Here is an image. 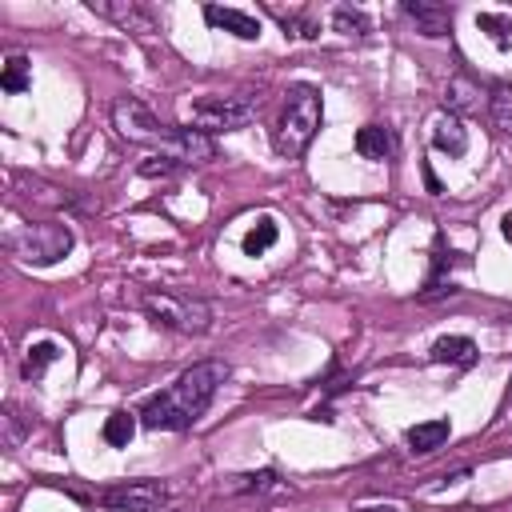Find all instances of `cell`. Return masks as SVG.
Masks as SVG:
<instances>
[{
  "label": "cell",
  "instance_id": "2e32d148",
  "mask_svg": "<svg viewBox=\"0 0 512 512\" xmlns=\"http://www.w3.org/2000/svg\"><path fill=\"white\" fill-rule=\"evenodd\" d=\"M52 360H60V344H56V340H40V344H32V348L24 352V360H20V376H24V380H40L44 368H48Z\"/></svg>",
  "mask_w": 512,
  "mask_h": 512
},
{
  "label": "cell",
  "instance_id": "44dd1931",
  "mask_svg": "<svg viewBox=\"0 0 512 512\" xmlns=\"http://www.w3.org/2000/svg\"><path fill=\"white\" fill-rule=\"evenodd\" d=\"M332 28H336V32H344V36H364V32L372 28V20H368L360 8L340 4V8H332Z\"/></svg>",
  "mask_w": 512,
  "mask_h": 512
},
{
  "label": "cell",
  "instance_id": "ba28073f",
  "mask_svg": "<svg viewBox=\"0 0 512 512\" xmlns=\"http://www.w3.org/2000/svg\"><path fill=\"white\" fill-rule=\"evenodd\" d=\"M400 12L416 24V32H420V36L440 40V36H448V32H452V8H448V4H440V0H404V4H400Z\"/></svg>",
  "mask_w": 512,
  "mask_h": 512
},
{
  "label": "cell",
  "instance_id": "4fadbf2b",
  "mask_svg": "<svg viewBox=\"0 0 512 512\" xmlns=\"http://www.w3.org/2000/svg\"><path fill=\"white\" fill-rule=\"evenodd\" d=\"M356 152H360L364 160H388V156L396 152V136H392L384 124H364V128L356 132Z\"/></svg>",
  "mask_w": 512,
  "mask_h": 512
},
{
  "label": "cell",
  "instance_id": "d6986e66",
  "mask_svg": "<svg viewBox=\"0 0 512 512\" xmlns=\"http://www.w3.org/2000/svg\"><path fill=\"white\" fill-rule=\"evenodd\" d=\"M476 28L488 32V40L504 52L512 48V16H500V12H476Z\"/></svg>",
  "mask_w": 512,
  "mask_h": 512
},
{
  "label": "cell",
  "instance_id": "603a6c76",
  "mask_svg": "<svg viewBox=\"0 0 512 512\" xmlns=\"http://www.w3.org/2000/svg\"><path fill=\"white\" fill-rule=\"evenodd\" d=\"M272 12H276V20H280L284 28H296L304 40L320 36V28H316V20H312V16H304V12H284V8H272Z\"/></svg>",
  "mask_w": 512,
  "mask_h": 512
},
{
  "label": "cell",
  "instance_id": "7a4b0ae2",
  "mask_svg": "<svg viewBox=\"0 0 512 512\" xmlns=\"http://www.w3.org/2000/svg\"><path fill=\"white\" fill-rule=\"evenodd\" d=\"M112 124L128 144H144L160 156H172L176 164H208L216 156V144L196 128H172L164 124L148 104L136 96H120L112 104Z\"/></svg>",
  "mask_w": 512,
  "mask_h": 512
},
{
  "label": "cell",
  "instance_id": "e0dca14e",
  "mask_svg": "<svg viewBox=\"0 0 512 512\" xmlns=\"http://www.w3.org/2000/svg\"><path fill=\"white\" fill-rule=\"evenodd\" d=\"M488 116L504 136H512V84H492L488 88Z\"/></svg>",
  "mask_w": 512,
  "mask_h": 512
},
{
  "label": "cell",
  "instance_id": "484cf974",
  "mask_svg": "<svg viewBox=\"0 0 512 512\" xmlns=\"http://www.w3.org/2000/svg\"><path fill=\"white\" fill-rule=\"evenodd\" d=\"M424 184H428V192H432V196L440 192V180H436V172H432L428 164H424Z\"/></svg>",
  "mask_w": 512,
  "mask_h": 512
},
{
  "label": "cell",
  "instance_id": "4316f807",
  "mask_svg": "<svg viewBox=\"0 0 512 512\" xmlns=\"http://www.w3.org/2000/svg\"><path fill=\"white\" fill-rule=\"evenodd\" d=\"M500 232H504V240L512 244V212H504V220H500Z\"/></svg>",
  "mask_w": 512,
  "mask_h": 512
},
{
  "label": "cell",
  "instance_id": "52a82bcc",
  "mask_svg": "<svg viewBox=\"0 0 512 512\" xmlns=\"http://www.w3.org/2000/svg\"><path fill=\"white\" fill-rule=\"evenodd\" d=\"M100 500L112 512H160L164 500H168V488L160 480H132V484H120V488H108Z\"/></svg>",
  "mask_w": 512,
  "mask_h": 512
},
{
  "label": "cell",
  "instance_id": "ac0fdd59",
  "mask_svg": "<svg viewBox=\"0 0 512 512\" xmlns=\"http://www.w3.org/2000/svg\"><path fill=\"white\" fill-rule=\"evenodd\" d=\"M276 236H280L276 220H272V216H260V220L244 232V256H264V252L276 244Z\"/></svg>",
  "mask_w": 512,
  "mask_h": 512
},
{
  "label": "cell",
  "instance_id": "3957f363",
  "mask_svg": "<svg viewBox=\"0 0 512 512\" xmlns=\"http://www.w3.org/2000/svg\"><path fill=\"white\" fill-rule=\"evenodd\" d=\"M320 120H324L320 92L308 88V84L292 88L288 100H284V112H280V120H276V152L288 156V160L300 156V152L312 144V136L320 132Z\"/></svg>",
  "mask_w": 512,
  "mask_h": 512
},
{
  "label": "cell",
  "instance_id": "5bb4252c",
  "mask_svg": "<svg viewBox=\"0 0 512 512\" xmlns=\"http://www.w3.org/2000/svg\"><path fill=\"white\" fill-rule=\"evenodd\" d=\"M452 436V424L440 416V420H420L408 428V448L412 452H436L444 440Z\"/></svg>",
  "mask_w": 512,
  "mask_h": 512
},
{
  "label": "cell",
  "instance_id": "9a60e30c",
  "mask_svg": "<svg viewBox=\"0 0 512 512\" xmlns=\"http://www.w3.org/2000/svg\"><path fill=\"white\" fill-rule=\"evenodd\" d=\"M428 356L436 364H472L476 360V344H472V336H440L428 348Z\"/></svg>",
  "mask_w": 512,
  "mask_h": 512
},
{
  "label": "cell",
  "instance_id": "7402d4cb",
  "mask_svg": "<svg viewBox=\"0 0 512 512\" xmlns=\"http://www.w3.org/2000/svg\"><path fill=\"white\" fill-rule=\"evenodd\" d=\"M28 56H8V64H4V72H0V88L4 92H24L28 84H32V76H28Z\"/></svg>",
  "mask_w": 512,
  "mask_h": 512
},
{
  "label": "cell",
  "instance_id": "8992f818",
  "mask_svg": "<svg viewBox=\"0 0 512 512\" xmlns=\"http://www.w3.org/2000/svg\"><path fill=\"white\" fill-rule=\"evenodd\" d=\"M8 248L24 264L44 268V264H56L72 252V232H68V224H24L8 236Z\"/></svg>",
  "mask_w": 512,
  "mask_h": 512
},
{
  "label": "cell",
  "instance_id": "9c48e42d",
  "mask_svg": "<svg viewBox=\"0 0 512 512\" xmlns=\"http://www.w3.org/2000/svg\"><path fill=\"white\" fill-rule=\"evenodd\" d=\"M488 104L480 80H472L468 72H456L448 84H444V112L448 116H468V112H480Z\"/></svg>",
  "mask_w": 512,
  "mask_h": 512
},
{
  "label": "cell",
  "instance_id": "6da1fadb",
  "mask_svg": "<svg viewBox=\"0 0 512 512\" xmlns=\"http://www.w3.org/2000/svg\"><path fill=\"white\" fill-rule=\"evenodd\" d=\"M224 380H228V364L224 360H200V364L184 368L164 392L144 400L140 424L156 428V432H184V428H192L208 412V404H212V396L220 392Z\"/></svg>",
  "mask_w": 512,
  "mask_h": 512
},
{
  "label": "cell",
  "instance_id": "cb8c5ba5",
  "mask_svg": "<svg viewBox=\"0 0 512 512\" xmlns=\"http://www.w3.org/2000/svg\"><path fill=\"white\" fill-rule=\"evenodd\" d=\"M184 164H176L172 156H148L144 164H140V176H148V180H156V176H176Z\"/></svg>",
  "mask_w": 512,
  "mask_h": 512
},
{
  "label": "cell",
  "instance_id": "5b68a950",
  "mask_svg": "<svg viewBox=\"0 0 512 512\" xmlns=\"http://www.w3.org/2000/svg\"><path fill=\"white\" fill-rule=\"evenodd\" d=\"M140 304H144V312L160 328H172V332H184V336H200L212 324V308L204 300H192V296H180V292H164V288L156 292V288H148L140 296Z\"/></svg>",
  "mask_w": 512,
  "mask_h": 512
},
{
  "label": "cell",
  "instance_id": "7c38bea8",
  "mask_svg": "<svg viewBox=\"0 0 512 512\" xmlns=\"http://www.w3.org/2000/svg\"><path fill=\"white\" fill-rule=\"evenodd\" d=\"M432 148L436 152H448V156H464L468 152V132H464V124H460V116H440L436 124H432Z\"/></svg>",
  "mask_w": 512,
  "mask_h": 512
},
{
  "label": "cell",
  "instance_id": "d4e9b609",
  "mask_svg": "<svg viewBox=\"0 0 512 512\" xmlns=\"http://www.w3.org/2000/svg\"><path fill=\"white\" fill-rule=\"evenodd\" d=\"M4 428H8V448H16L24 440V432H28V420H20V412L8 404L4 408Z\"/></svg>",
  "mask_w": 512,
  "mask_h": 512
},
{
  "label": "cell",
  "instance_id": "30bf717a",
  "mask_svg": "<svg viewBox=\"0 0 512 512\" xmlns=\"http://www.w3.org/2000/svg\"><path fill=\"white\" fill-rule=\"evenodd\" d=\"M88 8L100 12V16H108V20H116L124 32H152L156 28L152 16L140 4H132V0H88Z\"/></svg>",
  "mask_w": 512,
  "mask_h": 512
},
{
  "label": "cell",
  "instance_id": "8fae6325",
  "mask_svg": "<svg viewBox=\"0 0 512 512\" xmlns=\"http://www.w3.org/2000/svg\"><path fill=\"white\" fill-rule=\"evenodd\" d=\"M204 20H208L212 28H224V32H232V36H240V40H260V20L248 16V12H240V8L204 4Z\"/></svg>",
  "mask_w": 512,
  "mask_h": 512
},
{
  "label": "cell",
  "instance_id": "277c9868",
  "mask_svg": "<svg viewBox=\"0 0 512 512\" xmlns=\"http://www.w3.org/2000/svg\"><path fill=\"white\" fill-rule=\"evenodd\" d=\"M260 112V92H232V96H200L188 104V124L196 132H232L252 124Z\"/></svg>",
  "mask_w": 512,
  "mask_h": 512
},
{
  "label": "cell",
  "instance_id": "ffe728a7",
  "mask_svg": "<svg viewBox=\"0 0 512 512\" xmlns=\"http://www.w3.org/2000/svg\"><path fill=\"white\" fill-rule=\"evenodd\" d=\"M132 436H136V416H132V412H112V416L104 420V440H108L112 448H128Z\"/></svg>",
  "mask_w": 512,
  "mask_h": 512
}]
</instances>
